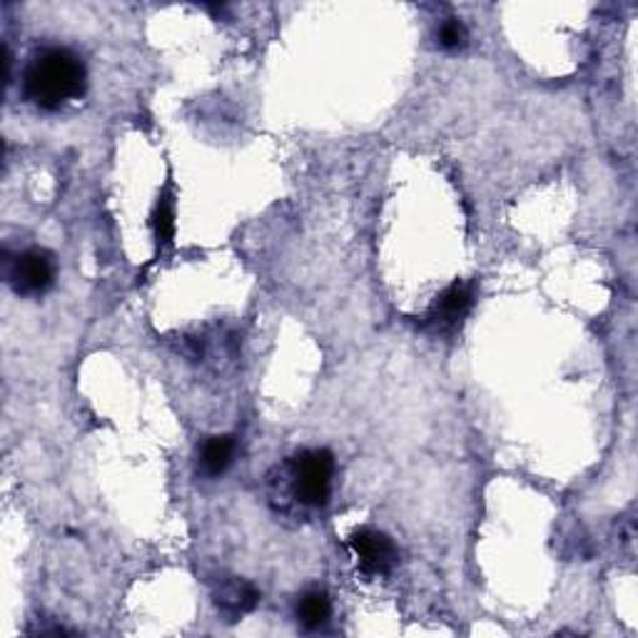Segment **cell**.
I'll return each instance as SVG.
<instances>
[{"label":"cell","instance_id":"cell-2","mask_svg":"<svg viewBox=\"0 0 638 638\" xmlns=\"http://www.w3.org/2000/svg\"><path fill=\"white\" fill-rule=\"evenodd\" d=\"M290 491L295 502L309 508H322L330 502L334 454L330 450H305L287 462Z\"/></svg>","mask_w":638,"mask_h":638},{"label":"cell","instance_id":"cell-8","mask_svg":"<svg viewBox=\"0 0 638 638\" xmlns=\"http://www.w3.org/2000/svg\"><path fill=\"white\" fill-rule=\"evenodd\" d=\"M332 616V601L324 591L309 589L297 601V621L307 631H317L322 628Z\"/></svg>","mask_w":638,"mask_h":638},{"label":"cell","instance_id":"cell-7","mask_svg":"<svg viewBox=\"0 0 638 638\" xmlns=\"http://www.w3.org/2000/svg\"><path fill=\"white\" fill-rule=\"evenodd\" d=\"M235 459V439L232 437H210L200 450V471L205 477H222Z\"/></svg>","mask_w":638,"mask_h":638},{"label":"cell","instance_id":"cell-6","mask_svg":"<svg viewBox=\"0 0 638 638\" xmlns=\"http://www.w3.org/2000/svg\"><path fill=\"white\" fill-rule=\"evenodd\" d=\"M214 603L230 616H243L249 614V611H255L257 603H260V591L247 581L230 579L222 581L220 589L214 591Z\"/></svg>","mask_w":638,"mask_h":638},{"label":"cell","instance_id":"cell-3","mask_svg":"<svg viewBox=\"0 0 638 638\" xmlns=\"http://www.w3.org/2000/svg\"><path fill=\"white\" fill-rule=\"evenodd\" d=\"M5 280L23 297H38L56 282V260L46 249L30 247L19 255H5Z\"/></svg>","mask_w":638,"mask_h":638},{"label":"cell","instance_id":"cell-9","mask_svg":"<svg viewBox=\"0 0 638 638\" xmlns=\"http://www.w3.org/2000/svg\"><path fill=\"white\" fill-rule=\"evenodd\" d=\"M152 228H155V240H158L160 245L172 243V235H175V212H172L170 197H162L158 207H155Z\"/></svg>","mask_w":638,"mask_h":638},{"label":"cell","instance_id":"cell-4","mask_svg":"<svg viewBox=\"0 0 638 638\" xmlns=\"http://www.w3.org/2000/svg\"><path fill=\"white\" fill-rule=\"evenodd\" d=\"M347 549L355 556L359 572L367 576H387L394 568L396 559H400L394 541L387 533L367 529V526L349 533Z\"/></svg>","mask_w":638,"mask_h":638},{"label":"cell","instance_id":"cell-5","mask_svg":"<svg viewBox=\"0 0 638 638\" xmlns=\"http://www.w3.org/2000/svg\"><path fill=\"white\" fill-rule=\"evenodd\" d=\"M474 307V287L469 282H454L446 287L442 295L437 297V302L429 309L425 317V327H429L432 332L446 334L454 332L456 327L464 322V317L471 312Z\"/></svg>","mask_w":638,"mask_h":638},{"label":"cell","instance_id":"cell-10","mask_svg":"<svg viewBox=\"0 0 638 638\" xmlns=\"http://www.w3.org/2000/svg\"><path fill=\"white\" fill-rule=\"evenodd\" d=\"M437 38H439V46H442L444 50H459L467 46L469 33L459 19H446L442 25H439Z\"/></svg>","mask_w":638,"mask_h":638},{"label":"cell","instance_id":"cell-1","mask_svg":"<svg viewBox=\"0 0 638 638\" xmlns=\"http://www.w3.org/2000/svg\"><path fill=\"white\" fill-rule=\"evenodd\" d=\"M88 88L85 63L68 48H42L30 58L23 71L25 100L40 110H60L68 102L81 100Z\"/></svg>","mask_w":638,"mask_h":638}]
</instances>
